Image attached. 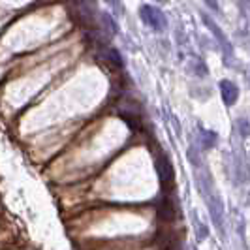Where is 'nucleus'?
I'll return each mask as SVG.
<instances>
[{"label": "nucleus", "instance_id": "11", "mask_svg": "<svg viewBox=\"0 0 250 250\" xmlns=\"http://www.w3.org/2000/svg\"><path fill=\"white\" fill-rule=\"evenodd\" d=\"M205 4H207L213 12H218V0H205Z\"/></svg>", "mask_w": 250, "mask_h": 250}, {"label": "nucleus", "instance_id": "1", "mask_svg": "<svg viewBox=\"0 0 250 250\" xmlns=\"http://www.w3.org/2000/svg\"><path fill=\"white\" fill-rule=\"evenodd\" d=\"M200 188H201V196L207 201V207H209V213L213 216L216 228H220V222H222V201L218 198V194L214 192L213 181L207 177V173H201L200 175Z\"/></svg>", "mask_w": 250, "mask_h": 250}, {"label": "nucleus", "instance_id": "7", "mask_svg": "<svg viewBox=\"0 0 250 250\" xmlns=\"http://www.w3.org/2000/svg\"><path fill=\"white\" fill-rule=\"evenodd\" d=\"M201 139H203V147L209 149V147H213L214 141H216V134L209 132V130H201Z\"/></svg>", "mask_w": 250, "mask_h": 250}, {"label": "nucleus", "instance_id": "3", "mask_svg": "<svg viewBox=\"0 0 250 250\" xmlns=\"http://www.w3.org/2000/svg\"><path fill=\"white\" fill-rule=\"evenodd\" d=\"M156 169H158V175H160L162 185L169 192V188L173 187V181H175V171H173V166L169 162V158L160 154L158 160H156Z\"/></svg>", "mask_w": 250, "mask_h": 250}, {"label": "nucleus", "instance_id": "8", "mask_svg": "<svg viewBox=\"0 0 250 250\" xmlns=\"http://www.w3.org/2000/svg\"><path fill=\"white\" fill-rule=\"evenodd\" d=\"M102 21H104V25L111 30V34H115V32H117V25H115V21H113L109 15H105V13H104V15H102Z\"/></svg>", "mask_w": 250, "mask_h": 250}, {"label": "nucleus", "instance_id": "4", "mask_svg": "<svg viewBox=\"0 0 250 250\" xmlns=\"http://www.w3.org/2000/svg\"><path fill=\"white\" fill-rule=\"evenodd\" d=\"M220 94H222V100L226 105H233L239 98V88L235 83L224 79V81H220Z\"/></svg>", "mask_w": 250, "mask_h": 250}, {"label": "nucleus", "instance_id": "2", "mask_svg": "<svg viewBox=\"0 0 250 250\" xmlns=\"http://www.w3.org/2000/svg\"><path fill=\"white\" fill-rule=\"evenodd\" d=\"M141 19H143V23L145 25H149L150 28H154V30H164L166 26H167V21H166V15H164L156 6H143L141 8Z\"/></svg>", "mask_w": 250, "mask_h": 250}, {"label": "nucleus", "instance_id": "6", "mask_svg": "<svg viewBox=\"0 0 250 250\" xmlns=\"http://www.w3.org/2000/svg\"><path fill=\"white\" fill-rule=\"evenodd\" d=\"M104 55H105V59L109 61L111 66H115V68H123V59H121V55H119V51L117 49L109 47V49L104 51Z\"/></svg>", "mask_w": 250, "mask_h": 250}, {"label": "nucleus", "instance_id": "5", "mask_svg": "<svg viewBox=\"0 0 250 250\" xmlns=\"http://www.w3.org/2000/svg\"><path fill=\"white\" fill-rule=\"evenodd\" d=\"M203 21H205V25L209 26V28H211V30H213V32H214V36L218 38V42L222 43V47H224V49H228V51H229V53H231V45H229V42L226 40L224 32H222V30H220V28L216 26V23H214V21H211V19H209L207 15H203Z\"/></svg>", "mask_w": 250, "mask_h": 250}, {"label": "nucleus", "instance_id": "10", "mask_svg": "<svg viewBox=\"0 0 250 250\" xmlns=\"http://www.w3.org/2000/svg\"><path fill=\"white\" fill-rule=\"evenodd\" d=\"M105 2H107V4H109L117 13L123 12V6H121V2H119V0H105Z\"/></svg>", "mask_w": 250, "mask_h": 250}, {"label": "nucleus", "instance_id": "9", "mask_svg": "<svg viewBox=\"0 0 250 250\" xmlns=\"http://www.w3.org/2000/svg\"><path fill=\"white\" fill-rule=\"evenodd\" d=\"M239 6H241V10H243V13H245V17L249 19V23H250V0H241Z\"/></svg>", "mask_w": 250, "mask_h": 250}]
</instances>
